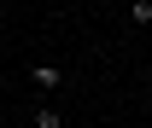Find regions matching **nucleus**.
<instances>
[{"label": "nucleus", "mask_w": 152, "mask_h": 128, "mask_svg": "<svg viewBox=\"0 0 152 128\" xmlns=\"http://www.w3.org/2000/svg\"><path fill=\"white\" fill-rule=\"evenodd\" d=\"M29 82H35L41 93H53V88H64V70H58V64H29Z\"/></svg>", "instance_id": "nucleus-1"}, {"label": "nucleus", "mask_w": 152, "mask_h": 128, "mask_svg": "<svg viewBox=\"0 0 152 128\" xmlns=\"http://www.w3.org/2000/svg\"><path fill=\"white\" fill-rule=\"evenodd\" d=\"M134 23H152V0H134V12H129Z\"/></svg>", "instance_id": "nucleus-3"}, {"label": "nucleus", "mask_w": 152, "mask_h": 128, "mask_svg": "<svg viewBox=\"0 0 152 128\" xmlns=\"http://www.w3.org/2000/svg\"><path fill=\"white\" fill-rule=\"evenodd\" d=\"M35 128H64V116H58V111H47V105H41V111H35Z\"/></svg>", "instance_id": "nucleus-2"}]
</instances>
